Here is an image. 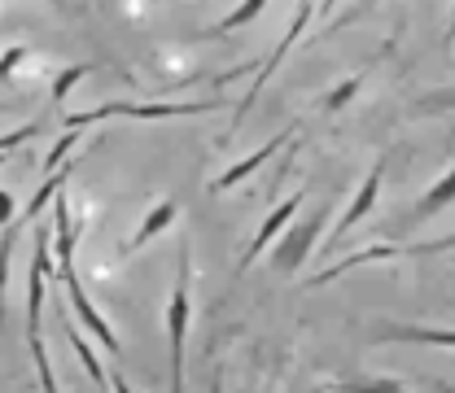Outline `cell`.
I'll return each instance as SVG.
<instances>
[{
  "mask_svg": "<svg viewBox=\"0 0 455 393\" xmlns=\"http://www.w3.org/2000/svg\"><path fill=\"white\" fill-rule=\"evenodd\" d=\"M193 258H188V245L180 249V263H175V288H171L167 302V337H171V393H184V337H188V315H193Z\"/></svg>",
  "mask_w": 455,
  "mask_h": 393,
  "instance_id": "6da1fadb",
  "label": "cell"
},
{
  "mask_svg": "<svg viewBox=\"0 0 455 393\" xmlns=\"http://www.w3.org/2000/svg\"><path fill=\"white\" fill-rule=\"evenodd\" d=\"M110 389H114V393H136L132 385H127V381H123V376H118V372L110 376Z\"/></svg>",
  "mask_w": 455,
  "mask_h": 393,
  "instance_id": "4316f807",
  "label": "cell"
},
{
  "mask_svg": "<svg viewBox=\"0 0 455 393\" xmlns=\"http://www.w3.org/2000/svg\"><path fill=\"white\" fill-rule=\"evenodd\" d=\"M267 4H272V0H241L228 18H220L215 27H206V31H202V40H220V35H228V31H241V27H245V22H254Z\"/></svg>",
  "mask_w": 455,
  "mask_h": 393,
  "instance_id": "5bb4252c",
  "label": "cell"
},
{
  "mask_svg": "<svg viewBox=\"0 0 455 393\" xmlns=\"http://www.w3.org/2000/svg\"><path fill=\"white\" fill-rule=\"evenodd\" d=\"M447 249H455V232H451V236H443V240H429V245H416L411 254H447Z\"/></svg>",
  "mask_w": 455,
  "mask_h": 393,
  "instance_id": "cb8c5ba5",
  "label": "cell"
},
{
  "mask_svg": "<svg viewBox=\"0 0 455 393\" xmlns=\"http://www.w3.org/2000/svg\"><path fill=\"white\" fill-rule=\"evenodd\" d=\"M9 219H13V197L0 188V224H9Z\"/></svg>",
  "mask_w": 455,
  "mask_h": 393,
  "instance_id": "d4e9b609",
  "label": "cell"
},
{
  "mask_svg": "<svg viewBox=\"0 0 455 393\" xmlns=\"http://www.w3.org/2000/svg\"><path fill=\"white\" fill-rule=\"evenodd\" d=\"M451 201H455V167L447 170V175H443V179H438V184H434V188H429V193L420 197V201H416V210H411V224L443 215V210H447Z\"/></svg>",
  "mask_w": 455,
  "mask_h": 393,
  "instance_id": "7c38bea8",
  "label": "cell"
},
{
  "mask_svg": "<svg viewBox=\"0 0 455 393\" xmlns=\"http://www.w3.org/2000/svg\"><path fill=\"white\" fill-rule=\"evenodd\" d=\"M263 393H276V376H272V385H267V389H263Z\"/></svg>",
  "mask_w": 455,
  "mask_h": 393,
  "instance_id": "f546056e",
  "label": "cell"
},
{
  "mask_svg": "<svg viewBox=\"0 0 455 393\" xmlns=\"http://www.w3.org/2000/svg\"><path fill=\"white\" fill-rule=\"evenodd\" d=\"M377 4H381V0H363V9H359V13H368V9H377Z\"/></svg>",
  "mask_w": 455,
  "mask_h": 393,
  "instance_id": "83f0119b",
  "label": "cell"
},
{
  "mask_svg": "<svg viewBox=\"0 0 455 393\" xmlns=\"http://www.w3.org/2000/svg\"><path fill=\"white\" fill-rule=\"evenodd\" d=\"M298 210H302V188H298L293 197H284L281 206H276V210L263 219V227H259V232H254V240H250V249H245V254H241V263H236V276H245V271H250V263H254V258H259L272 240H276V232H281V227L289 224Z\"/></svg>",
  "mask_w": 455,
  "mask_h": 393,
  "instance_id": "ba28073f",
  "label": "cell"
},
{
  "mask_svg": "<svg viewBox=\"0 0 455 393\" xmlns=\"http://www.w3.org/2000/svg\"><path fill=\"white\" fill-rule=\"evenodd\" d=\"M175 215H180V206H175L171 197H167V201H158L154 210H145V219H140V227H136L132 236H127V245H118V258H132V254H140V249H145L154 236H163V232L175 224Z\"/></svg>",
  "mask_w": 455,
  "mask_h": 393,
  "instance_id": "30bf717a",
  "label": "cell"
},
{
  "mask_svg": "<svg viewBox=\"0 0 455 393\" xmlns=\"http://www.w3.org/2000/svg\"><path fill=\"white\" fill-rule=\"evenodd\" d=\"M403 254V245H368V249H359V254H350V258H341V263H333V267H324V271H315L311 280H307V288H320V284H333L338 276H346V271H355V267H363V263H386V258H398Z\"/></svg>",
  "mask_w": 455,
  "mask_h": 393,
  "instance_id": "8fae6325",
  "label": "cell"
},
{
  "mask_svg": "<svg viewBox=\"0 0 455 393\" xmlns=\"http://www.w3.org/2000/svg\"><path fill=\"white\" fill-rule=\"evenodd\" d=\"M438 110H455V88L434 92V97H425V101H416V110L411 114H438Z\"/></svg>",
  "mask_w": 455,
  "mask_h": 393,
  "instance_id": "603a6c76",
  "label": "cell"
},
{
  "mask_svg": "<svg viewBox=\"0 0 455 393\" xmlns=\"http://www.w3.org/2000/svg\"><path fill=\"white\" fill-rule=\"evenodd\" d=\"M53 4H66V0H53Z\"/></svg>",
  "mask_w": 455,
  "mask_h": 393,
  "instance_id": "4dcf8cb0",
  "label": "cell"
},
{
  "mask_svg": "<svg viewBox=\"0 0 455 393\" xmlns=\"http://www.w3.org/2000/svg\"><path fill=\"white\" fill-rule=\"evenodd\" d=\"M311 13H315V0H298V9H293V22H289V31H284V40H281V44H276V49H272V57H267V61L259 66V75H254V83H250V92H245V101L236 106V118H232V127H228V136H224L228 145H232V131L241 127V118H245V114H250V106L259 101V92H263V83H267V79H272V75L281 70V61H284V57H289V49H293V44H298V35L307 31V22H311Z\"/></svg>",
  "mask_w": 455,
  "mask_h": 393,
  "instance_id": "7a4b0ae2",
  "label": "cell"
},
{
  "mask_svg": "<svg viewBox=\"0 0 455 393\" xmlns=\"http://www.w3.org/2000/svg\"><path fill=\"white\" fill-rule=\"evenodd\" d=\"M443 49H447V53L455 49V9H451V22H447V35H443Z\"/></svg>",
  "mask_w": 455,
  "mask_h": 393,
  "instance_id": "484cf974",
  "label": "cell"
},
{
  "mask_svg": "<svg viewBox=\"0 0 455 393\" xmlns=\"http://www.w3.org/2000/svg\"><path fill=\"white\" fill-rule=\"evenodd\" d=\"M211 393H224V381H220V376H215V385H211Z\"/></svg>",
  "mask_w": 455,
  "mask_h": 393,
  "instance_id": "f1b7e54d",
  "label": "cell"
},
{
  "mask_svg": "<svg viewBox=\"0 0 455 393\" xmlns=\"http://www.w3.org/2000/svg\"><path fill=\"white\" fill-rule=\"evenodd\" d=\"M293 136H298V127H284L281 136H272V140H267L263 149H254L250 158H241L236 167H228L224 175H220V179H211V193H228V188H236L241 179H250L254 170H259L263 162H267V158H276V153H281V149L289 145V140H293Z\"/></svg>",
  "mask_w": 455,
  "mask_h": 393,
  "instance_id": "9c48e42d",
  "label": "cell"
},
{
  "mask_svg": "<svg viewBox=\"0 0 455 393\" xmlns=\"http://www.w3.org/2000/svg\"><path fill=\"white\" fill-rule=\"evenodd\" d=\"M381 341H411V345H451L455 350V328H390Z\"/></svg>",
  "mask_w": 455,
  "mask_h": 393,
  "instance_id": "2e32d148",
  "label": "cell"
},
{
  "mask_svg": "<svg viewBox=\"0 0 455 393\" xmlns=\"http://www.w3.org/2000/svg\"><path fill=\"white\" fill-rule=\"evenodd\" d=\"M329 393H407L398 381H338Z\"/></svg>",
  "mask_w": 455,
  "mask_h": 393,
  "instance_id": "ffe728a7",
  "label": "cell"
},
{
  "mask_svg": "<svg viewBox=\"0 0 455 393\" xmlns=\"http://www.w3.org/2000/svg\"><path fill=\"white\" fill-rule=\"evenodd\" d=\"M88 70H92L88 61H75V66H66V70L57 75V79H53V92H49V101H53V110H61V106H66V97H70V88H75L79 79H88Z\"/></svg>",
  "mask_w": 455,
  "mask_h": 393,
  "instance_id": "ac0fdd59",
  "label": "cell"
},
{
  "mask_svg": "<svg viewBox=\"0 0 455 393\" xmlns=\"http://www.w3.org/2000/svg\"><path fill=\"white\" fill-rule=\"evenodd\" d=\"M70 170H75V167H61V170H53V175H49V179L40 184V193H36V197H31V206H27V210L18 215V224L27 227L31 219H36V215H40V210H44V206H49V201H53L57 188H66V175H70Z\"/></svg>",
  "mask_w": 455,
  "mask_h": 393,
  "instance_id": "e0dca14e",
  "label": "cell"
},
{
  "mask_svg": "<svg viewBox=\"0 0 455 393\" xmlns=\"http://www.w3.org/2000/svg\"><path fill=\"white\" fill-rule=\"evenodd\" d=\"M44 284H49V232H36V267L27 284V337H40V319H44Z\"/></svg>",
  "mask_w": 455,
  "mask_h": 393,
  "instance_id": "52a82bcc",
  "label": "cell"
},
{
  "mask_svg": "<svg viewBox=\"0 0 455 393\" xmlns=\"http://www.w3.org/2000/svg\"><path fill=\"white\" fill-rule=\"evenodd\" d=\"M57 280H61L66 297H70V310H75V315H79V319L88 324V333L101 341V345H106L110 354H123V345H118V337H114V328L106 324V319H101V310L92 306V297L84 293V284H79V276H75V267H61V271H57Z\"/></svg>",
  "mask_w": 455,
  "mask_h": 393,
  "instance_id": "277c9868",
  "label": "cell"
},
{
  "mask_svg": "<svg viewBox=\"0 0 455 393\" xmlns=\"http://www.w3.org/2000/svg\"><path fill=\"white\" fill-rule=\"evenodd\" d=\"M31 345V358H36V372H40V389L44 393H57V376H53V363H49V350L40 337H27Z\"/></svg>",
  "mask_w": 455,
  "mask_h": 393,
  "instance_id": "d6986e66",
  "label": "cell"
},
{
  "mask_svg": "<svg viewBox=\"0 0 455 393\" xmlns=\"http://www.w3.org/2000/svg\"><path fill=\"white\" fill-rule=\"evenodd\" d=\"M381 179H386V158H377V167L368 170V179L359 184V193H355V201L346 206V215H341L338 224H333V232H329V240H324V245H333V249H338L341 240H346V232H350V227H355V224H359V219H363V215H368V210H372V206H377V193H381Z\"/></svg>",
  "mask_w": 455,
  "mask_h": 393,
  "instance_id": "8992f818",
  "label": "cell"
},
{
  "mask_svg": "<svg viewBox=\"0 0 455 393\" xmlns=\"http://www.w3.org/2000/svg\"><path fill=\"white\" fill-rule=\"evenodd\" d=\"M224 101H193V106H127V101H114V106H97V110L84 114H66V127L79 131L88 122H101V118H140V122H154V118H188V114H211L220 110Z\"/></svg>",
  "mask_w": 455,
  "mask_h": 393,
  "instance_id": "3957f363",
  "label": "cell"
},
{
  "mask_svg": "<svg viewBox=\"0 0 455 393\" xmlns=\"http://www.w3.org/2000/svg\"><path fill=\"white\" fill-rule=\"evenodd\" d=\"M61 333H66V341H70V350L79 354V363H84V372L92 376V385L97 389H110V376H106V367H101V358H97V350L84 341V333L75 328V324H61Z\"/></svg>",
  "mask_w": 455,
  "mask_h": 393,
  "instance_id": "4fadbf2b",
  "label": "cell"
},
{
  "mask_svg": "<svg viewBox=\"0 0 455 393\" xmlns=\"http://www.w3.org/2000/svg\"><path fill=\"white\" fill-rule=\"evenodd\" d=\"M0 162H4V153H0Z\"/></svg>",
  "mask_w": 455,
  "mask_h": 393,
  "instance_id": "1f68e13d",
  "label": "cell"
},
{
  "mask_svg": "<svg viewBox=\"0 0 455 393\" xmlns=\"http://www.w3.org/2000/svg\"><path fill=\"white\" fill-rule=\"evenodd\" d=\"M18 232H22V224H18V219H9L4 236H0V293H4V280H9V263H13V245H18Z\"/></svg>",
  "mask_w": 455,
  "mask_h": 393,
  "instance_id": "44dd1931",
  "label": "cell"
},
{
  "mask_svg": "<svg viewBox=\"0 0 455 393\" xmlns=\"http://www.w3.org/2000/svg\"><path fill=\"white\" fill-rule=\"evenodd\" d=\"M320 232H324V210H315L311 219H302V224L284 236V245L272 254V267H276L281 276H298V267L307 263V254H311V245H315Z\"/></svg>",
  "mask_w": 455,
  "mask_h": 393,
  "instance_id": "5b68a950",
  "label": "cell"
},
{
  "mask_svg": "<svg viewBox=\"0 0 455 393\" xmlns=\"http://www.w3.org/2000/svg\"><path fill=\"white\" fill-rule=\"evenodd\" d=\"M368 75H372V66H363V70H355L350 79H341L338 88H333V92H329V97L320 101V110H324V114H338L341 106H350V101L359 97V88L368 83Z\"/></svg>",
  "mask_w": 455,
  "mask_h": 393,
  "instance_id": "9a60e30c",
  "label": "cell"
},
{
  "mask_svg": "<svg viewBox=\"0 0 455 393\" xmlns=\"http://www.w3.org/2000/svg\"><path fill=\"white\" fill-rule=\"evenodd\" d=\"M79 140H84L79 131H66V136H61V140H57V145H53V153L44 158V175H53V170L61 167V158H66V153H70V149H75Z\"/></svg>",
  "mask_w": 455,
  "mask_h": 393,
  "instance_id": "7402d4cb",
  "label": "cell"
}]
</instances>
